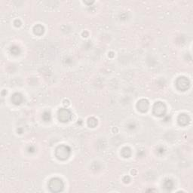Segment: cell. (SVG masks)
<instances>
[{
  "label": "cell",
  "instance_id": "277c9868",
  "mask_svg": "<svg viewBox=\"0 0 193 193\" xmlns=\"http://www.w3.org/2000/svg\"><path fill=\"white\" fill-rule=\"evenodd\" d=\"M166 113V107L162 102H157L153 107V113L157 116H162Z\"/></svg>",
  "mask_w": 193,
  "mask_h": 193
},
{
  "label": "cell",
  "instance_id": "5b68a950",
  "mask_svg": "<svg viewBox=\"0 0 193 193\" xmlns=\"http://www.w3.org/2000/svg\"><path fill=\"white\" fill-rule=\"evenodd\" d=\"M177 86L181 91H186L189 87V81L186 77H180L177 80Z\"/></svg>",
  "mask_w": 193,
  "mask_h": 193
},
{
  "label": "cell",
  "instance_id": "6da1fadb",
  "mask_svg": "<svg viewBox=\"0 0 193 193\" xmlns=\"http://www.w3.org/2000/svg\"><path fill=\"white\" fill-rule=\"evenodd\" d=\"M48 187L51 192H59L64 189V183L61 179L53 178L49 182Z\"/></svg>",
  "mask_w": 193,
  "mask_h": 193
},
{
  "label": "cell",
  "instance_id": "ba28073f",
  "mask_svg": "<svg viewBox=\"0 0 193 193\" xmlns=\"http://www.w3.org/2000/svg\"><path fill=\"white\" fill-rule=\"evenodd\" d=\"M178 121H179V123H180V125H186L189 122V119L188 115H185V114H183V115H180Z\"/></svg>",
  "mask_w": 193,
  "mask_h": 193
},
{
  "label": "cell",
  "instance_id": "52a82bcc",
  "mask_svg": "<svg viewBox=\"0 0 193 193\" xmlns=\"http://www.w3.org/2000/svg\"><path fill=\"white\" fill-rule=\"evenodd\" d=\"M12 101L15 105H19L23 101V96H22L21 94H19V93H15L12 96Z\"/></svg>",
  "mask_w": 193,
  "mask_h": 193
},
{
  "label": "cell",
  "instance_id": "9c48e42d",
  "mask_svg": "<svg viewBox=\"0 0 193 193\" xmlns=\"http://www.w3.org/2000/svg\"><path fill=\"white\" fill-rule=\"evenodd\" d=\"M44 32V28L43 26H41V25H37L34 27V33L37 35H41Z\"/></svg>",
  "mask_w": 193,
  "mask_h": 193
},
{
  "label": "cell",
  "instance_id": "8fae6325",
  "mask_svg": "<svg viewBox=\"0 0 193 193\" xmlns=\"http://www.w3.org/2000/svg\"><path fill=\"white\" fill-rule=\"evenodd\" d=\"M164 186H165L166 189H171L173 187V183H172L171 180H167V181L164 183Z\"/></svg>",
  "mask_w": 193,
  "mask_h": 193
},
{
  "label": "cell",
  "instance_id": "3957f363",
  "mask_svg": "<svg viewBox=\"0 0 193 193\" xmlns=\"http://www.w3.org/2000/svg\"><path fill=\"white\" fill-rule=\"evenodd\" d=\"M72 118V113L67 109H61L58 111V119L62 122H66Z\"/></svg>",
  "mask_w": 193,
  "mask_h": 193
},
{
  "label": "cell",
  "instance_id": "8992f818",
  "mask_svg": "<svg viewBox=\"0 0 193 193\" xmlns=\"http://www.w3.org/2000/svg\"><path fill=\"white\" fill-rule=\"evenodd\" d=\"M149 102L147 100L142 99L138 101L137 103V109L140 110V112H146L149 109Z\"/></svg>",
  "mask_w": 193,
  "mask_h": 193
},
{
  "label": "cell",
  "instance_id": "7c38bea8",
  "mask_svg": "<svg viewBox=\"0 0 193 193\" xmlns=\"http://www.w3.org/2000/svg\"><path fill=\"white\" fill-rule=\"evenodd\" d=\"M42 118H43V119L45 120V121H48V120H50V118H51L50 113H45L43 114V115H42Z\"/></svg>",
  "mask_w": 193,
  "mask_h": 193
},
{
  "label": "cell",
  "instance_id": "7a4b0ae2",
  "mask_svg": "<svg viewBox=\"0 0 193 193\" xmlns=\"http://www.w3.org/2000/svg\"><path fill=\"white\" fill-rule=\"evenodd\" d=\"M70 154V149L66 146H60L56 149V156L61 160H65Z\"/></svg>",
  "mask_w": 193,
  "mask_h": 193
},
{
  "label": "cell",
  "instance_id": "30bf717a",
  "mask_svg": "<svg viewBox=\"0 0 193 193\" xmlns=\"http://www.w3.org/2000/svg\"><path fill=\"white\" fill-rule=\"evenodd\" d=\"M97 125V120L94 118H91L88 119V125L91 127L94 128Z\"/></svg>",
  "mask_w": 193,
  "mask_h": 193
}]
</instances>
